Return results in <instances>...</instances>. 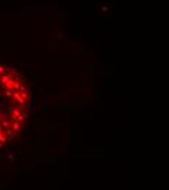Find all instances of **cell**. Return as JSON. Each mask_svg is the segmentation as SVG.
Returning <instances> with one entry per match:
<instances>
[{"label":"cell","instance_id":"cell-1","mask_svg":"<svg viewBox=\"0 0 169 190\" xmlns=\"http://www.w3.org/2000/svg\"><path fill=\"white\" fill-rule=\"evenodd\" d=\"M29 101L23 79L12 67L0 64V146L19 132Z\"/></svg>","mask_w":169,"mask_h":190}]
</instances>
